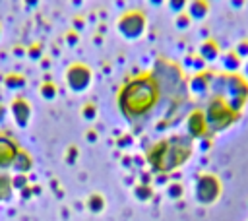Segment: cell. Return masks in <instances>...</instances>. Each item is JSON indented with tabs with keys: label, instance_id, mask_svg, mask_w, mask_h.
Masks as SVG:
<instances>
[{
	"label": "cell",
	"instance_id": "6da1fadb",
	"mask_svg": "<svg viewBox=\"0 0 248 221\" xmlns=\"http://www.w3.org/2000/svg\"><path fill=\"white\" fill-rule=\"evenodd\" d=\"M161 99V87L155 76L140 74L128 79L118 93L120 112L128 120H138L147 116Z\"/></svg>",
	"mask_w": 248,
	"mask_h": 221
},
{
	"label": "cell",
	"instance_id": "7a4b0ae2",
	"mask_svg": "<svg viewBox=\"0 0 248 221\" xmlns=\"http://www.w3.org/2000/svg\"><path fill=\"white\" fill-rule=\"evenodd\" d=\"M190 151H192L190 142L184 136H172L170 140H163L155 143L149 149L147 159L151 167H155L157 171H172L174 167H178L188 159Z\"/></svg>",
	"mask_w": 248,
	"mask_h": 221
},
{
	"label": "cell",
	"instance_id": "3957f363",
	"mask_svg": "<svg viewBox=\"0 0 248 221\" xmlns=\"http://www.w3.org/2000/svg\"><path fill=\"white\" fill-rule=\"evenodd\" d=\"M238 116H240V110H236L221 95H215L209 101L207 110H205V118H207V124H209L211 130H225L231 124H234Z\"/></svg>",
	"mask_w": 248,
	"mask_h": 221
},
{
	"label": "cell",
	"instance_id": "277c9868",
	"mask_svg": "<svg viewBox=\"0 0 248 221\" xmlns=\"http://www.w3.org/2000/svg\"><path fill=\"white\" fill-rule=\"evenodd\" d=\"M221 81L227 85V93L221 95V97H225L236 110H240L242 105L248 99V83H246V79L234 72V74H227L225 78H221Z\"/></svg>",
	"mask_w": 248,
	"mask_h": 221
},
{
	"label": "cell",
	"instance_id": "5b68a950",
	"mask_svg": "<svg viewBox=\"0 0 248 221\" xmlns=\"http://www.w3.org/2000/svg\"><path fill=\"white\" fill-rule=\"evenodd\" d=\"M145 25H147L145 16H143V12H138V10H130V12L122 14L116 23L120 35L128 37V39H138L140 35H143Z\"/></svg>",
	"mask_w": 248,
	"mask_h": 221
},
{
	"label": "cell",
	"instance_id": "8992f818",
	"mask_svg": "<svg viewBox=\"0 0 248 221\" xmlns=\"http://www.w3.org/2000/svg\"><path fill=\"white\" fill-rule=\"evenodd\" d=\"M66 83L70 85L72 91H83L91 83V70L85 64H72L66 70Z\"/></svg>",
	"mask_w": 248,
	"mask_h": 221
},
{
	"label": "cell",
	"instance_id": "52a82bcc",
	"mask_svg": "<svg viewBox=\"0 0 248 221\" xmlns=\"http://www.w3.org/2000/svg\"><path fill=\"white\" fill-rule=\"evenodd\" d=\"M219 194V182L215 180V176H209V174H203L198 178V184H196V196L200 202L203 204H209L217 198Z\"/></svg>",
	"mask_w": 248,
	"mask_h": 221
},
{
	"label": "cell",
	"instance_id": "ba28073f",
	"mask_svg": "<svg viewBox=\"0 0 248 221\" xmlns=\"http://www.w3.org/2000/svg\"><path fill=\"white\" fill-rule=\"evenodd\" d=\"M186 130L192 138H202L205 136V132L209 130V124H207V118H205V112L203 110H192L186 118Z\"/></svg>",
	"mask_w": 248,
	"mask_h": 221
},
{
	"label": "cell",
	"instance_id": "9c48e42d",
	"mask_svg": "<svg viewBox=\"0 0 248 221\" xmlns=\"http://www.w3.org/2000/svg\"><path fill=\"white\" fill-rule=\"evenodd\" d=\"M17 151H19V147L14 140H10L8 136H0V169L12 167Z\"/></svg>",
	"mask_w": 248,
	"mask_h": 221
},
{
	"label": "cell",
	"instance_id": "30bf717a",
	"mask_svg": "<svg viewBox=\"0 0 248 221\" xmlns=\"http://www.w3.org/2000/svg\"><path fill=\"white\" fill-rule=\"evenodd\" d=\"M12 116L14 120L17 122V126H27L29 118H31V105L23 99V97H17L12 101Z\"/></svg>",
	"mask_w": 248,
	"mask_h": 221
},
{
	"label": "cell",
	"instance_id": "8fae6325",
	"mask_svg": "<svg viewBox=\"0 0 248 221\" xmlns=\"http://www.w3.org/2000/svg\"><path fill=\"white\" fill-rule=\"evenodd\" d=\"M209 14V2L207 0H190L188 2V16L192 19H203Z\"/></svg>",
	"mask_w": 248,
	"mask_h": 221
},
{
	"label": "cell",
	"instance_id": "7c38bea8",
	"mask_svg": "<svg viewBox=\"0 0 248 221\" xmlns=\"http://www.w3.org/2000/svg\"><path fill=\"white\" fill-rule=\"evenodd\" d=\"M31 167H33V159H31V155L27 153V151H17V155H16V159H14V163H12V169L16 171V173H19V174H25L27 171H31Z\"/></svg>",
	"mask_w": 248,
	"mask_h": 221
},
{
	"label": "cell",
	"instance_id": "4fadbf2b",
	"mask_svg": "<svg viewBox=\"0 0 248 221\" xmlns=\"http://www.w3.org/2000/svg\"><path fill=\"white\" fill-rule=\"evenodd\" d=\"M221 62H223V68L227 70V74H234L240 70L242 66V58L236 54V50H229L221 56Z\"/></svg>",
	"mask_w": 248,
	"mask_h": 221
},
{
	"label": "cell",
	"instance_id": "5bb4252c",
	"mask_svg": "<svg viewBox=\"0 0 248 221\" xmlns=\"http://www.w3.org/2000/svg\"><path fill=\"white\" fill-rule=\"evenodd\" d=\"M200 56L203 62H213L217 56H219V47L215 41H203L202 47H200Z\"/></svg>",
	"mask_w": 248,
	"mask_h": 221
},
{
	"label": "cell",
	"instance_id": "9a60e30c",
	"mask_svg": "<svg viewBox=\"0 0 248 221\" xmlns=\"http://www.w3.org/2000/svg\"><path fill=\"white\" fill-rule=\"evenodd\" d=\"M87 207L93 211V213H101L103 209H105V198L101 196V194H91L89 198H87Z\"/></svg>",
	"mask_w": 248,
	"mask_h": 221
},
{
	"label": "cell",
	"instance_id": "2e32d148",
	"mask_svg": "<svg viewBox=\"0 0 248 221\" xmlns=\"http://www.w3.org/2000/svg\"><path fill=\"white\" fill-rule=\"evenodd\" d=\"M209 87V78H205V74H196L192 78V91L196 93H202Z\"/></svg>",
	"mask_w": 248,
	"mask_h": 221
},
{
	"label": "cell",
	"instance_id": "e0dca14e",
	"mask_svg": "<svg viewBox=\"0 0 248 221\" xmlns=\"http://www.w3.org/2000/svg\"><path fill=\"white\" fill-rule=\"evenodd\" d=\"M12 180L6 174H0V200H8L10 192H12Z\"/></svg>",
	"mask_w": 248,
	"mask_h": 221
},
{
	"label": "cell",
	"instance_id": "ac0fdd59",
	"mask_svg": "<svg viewBox=\"0 0 248 221\" xmlns=\"http://www.w3.org/2000/svg\"><path fill=\"white\" fill-rule=\"evenodd\" d=\"M41 95H43L45 99H54V97H56V87H54V83H43V85H41Z\"/></svg>",
	"mask_w": 248,
	"mask_h": 221
},
{
	"label": "cell",
	"instance_id": "d6986e66",
	"mask_svg": "<svg viewBox=\"0 0 248 221\" xmlns=\"http://www.w3.org/2000/svg\"><path fill=\"white\" fill-rule=\"evenodd\" d=\"M190 21H192V17L188 16V12H180L178 17H176V27L178 29H186L190 25Z\"/></svg>",
	"mask_w": 248,
	"mask_h": 221
},
{
	"label": "cell",
	"instance_id": "ffe728a7",
	"mask_svg": "<svg viewBox=\"0 0 248 221\" xmlns=\"http://www.w3.org/2000/svg\"><path fill=\"white\" fill-rule=\"evenodd\" d=\"M186 6H188V0H169V8H170L172 12H176V14L184 12Z\"/></svg>",
	"mask_w": 248,
	"mask_h": 221
},
{
	"label": "cell",
	"instance_id": "44dd1931",
	"mask_svg": "<svg viewBox=\"0 0 248 221\" xmlns=\"http://www.w3.org/2000/svg\"><path fill=\"white\" fill-rule=\"evenodd\" d=\"M25 184H27V176H25V174H19V173H17V174L12 178V186L17 188V190H19V188H25Z\"/></svg>",
	"mask_w": 248,
	"mask_h": 221
},
{
	"label": "cell",
	"instance_id": "7402d4cb",
	"mask_svg": "<svg viewBox=\"0 0 248 221\" xmlns=\"http://www.w3.org/2000/svg\"><path fill=\"white\" fill-rule=\"evenodd\" d=\"M234 50H236V54H238L242 60H244V58H248V41H240V43L236 45V48H234Z\"/></svg>",
	"mask_w": 248,
	"mask_h": 221
},
{
	"label": "cell",
	"instance_id": "603a6c76",
	"mask_svg": "<svg viewBox=\"0 0 248 221\" xmlns=\"http://www.w3.org/2000/svg\"><path fill=\"white\" fill-rule=\"evenodd\" d=\"M136 196H138L140 200H147V198H149V188L138 186V188H136Z\"/></svg>",
	"mask_w": 248,
	"mask_h": 221
},
{
	"label": "cell",
	"instance_id": "cb8c5ba5",
	"mask_svg": "<svg viewBox=\"0 0 248 221\" xmlns=\"http://www.w3.org/2000/svg\"><path fill=\"white\" fill-rule=\"evenodd\" d=\"M95 112H97V110H95V105L87 103V105H85V109H83V114H85L87 118H91V116H95Z\"/></svg>",
	"mask_w": 248,
	"mask_h": 221
},
{
	"label": "cell",
	"instance_id": "d4e9b609",
	"mask_svg": "<svg viewBox=\"0 0 248 221\" xmlns=\"http://www.w3.org/2000/svg\"><path fill=\"white\" fill-rule=\"evenodd\" d=\"M231 4H232V8L238 10V8H242V6L246 4V0H231Z\"/></svg>",
	"mask_w": 248,
	"mask_h": 221
},
{
	"label": "cell",
	"instance_id": "484cf974",
	"mask_svg": "<svg viewBox=\"0 0 248 221\" xmlns=\"http://www.w3.org/2000/svg\"><path fill=\"white\" fill-rule=\"evenodd\" d=\"M169 194H170V196H178V194H180V188H178V186H172V188H169Z\"/></svg>",
	"mask_w": 248,
	"mask_h": 221
},
{
	"label": "cell",
	"instance_id": "4316f807",
	"mask_svg": "<svg viewBox=\"0 0 248 221\" xmlns=\"http://www.w3.org/2000/svg\"><path fill=\"white\" fill-rule=\"evenodd\" d=\"M244 72H246V78H248V58H246V64H244Z\"/></svg>",
	"mask_w": 248,
	"mask_h": 221
},
{
	"label": "cell",
	"instance_id": "83f0119b",
	"mask_svg": "<svg viewBox=\"0 0 248 221\" xmlns=\"http://www.w3.org/2000/svg\"><path fill=\"white\" fill-rule=\"evenodd\" d=\"M149 2H151V4H161L163 0H149Z\"/></svg>",
	"mask_w": 248,
	"mask_h": 221
},
{
	"label": "cell",
	"instance_id": "f1b7e54d",
	"mask_svg": "<svg viewBox=\"0 0 248 221\" xmlns=\"http://www.w3.org/2000/svg\"><path fill=\"white\" fill-rule=\"evenodd\" d=\"M0 33H2V27H0Z\"/></svg>",
	"mask_w": 248,
	"mask_h": 221
}]
</instances>
